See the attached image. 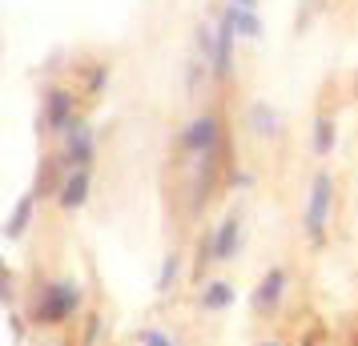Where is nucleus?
Wrapping results in <instances>:
<instances>
[{"instance_id":"nucleus-1","label":"nucleus","mask_w":358,"mask_h":346,"mask_svg":"<svg viewBox=\"0 0 358 346\" xmlns=\"http://www.w3.org/2000/svg\"><path fill=\"white\" fill-rule=\"evenodd\" d=\"M85 306V286L77 278H49L41 282L29 298V322L33 326H45V330H57V326H69Z\"/></svg>"},{"instance_id":"nucleus-2","label":"nucleus","mask_w":358,"mask_h":346,"mask_svg":"<svg viewBox=\"0 0 358 346\" xmlns=\"http://www.w3.org/2000/svg\"><path fill=\"white\" fill-rule=\"evenodd\" d=\"M242 254V214L238 210H229L217 226H213L206 238H201V246H197V262H194V278H201V270L213 262H234Z\"/></svg>"},{"instance_id":"nucleus-3","label":"nucleus","mask_w":358,"mask_h":346,"mask_svg":"<svg viewBox=\"0 0 358 346\" xmlns=\"http://www.w3.org/2000/svg\"><path fill=\"white\" fill-rule=\"evenodd\" d=\"M330 206H334V182H330V173H314V178H310L306 214H302V230H306V242H310L314 250H318V246H326Z\"/></svg>"},{"instance_id":"nucleus-4","label":"nucleus","mask_w":358,"mask_h":346,"mask_svg":"<svg viewBox=\"0 0 358 346\" xmlns=\"http://www.w3.org/2000/svg\"><path fill=\"white\" fill-rule=\"evenodd\" d=\"M222 121L213 113H201L194 121H185V129L178 137V149L185 157H210V153H222Z\"/></svg>"},{"instance_id":"nucleus-5","label":"nucleus","mask_w":358,"mask_h":346,"mask_svg":"<svg viewBox=\"0 0 358 346\" xmlns=\"http://www.w3.org/2000/svg\"><path fill=\"white\" fill-rule=\"evenodd\" d=\"M286 294H290V274H286L282 266H274V270H266L262 282L254 286V294H250V310L258 314V318H274V314L282 310Z\"/></svg>"},{"instance_id":"nucleus-6","label":"nucleus","mask_w":358,"mask_h":346,"mask_svg":"<svg viewBox=\"0 0 358 346\" xmlns=\"http://www.w3.org/2000/svg\"><path fill=\"white\" fill-rule=\"evenodd\" d=\"M93 153H97V133H93V125L81 117V121L61 137V157H57V161L65 165V169H93Z\"/></svg>"},{"instance_id":"nucleus-7","label":"nucleus","mask_w":358,"mask_h":346,"mask_svg":"<svg viewBox=\"0 0 358 346\" xmlns=\"http://www.w3.org/2000/svg\"><path fill=\"white\" fill-rule=\"evenodd\" d=\"M81 121V109H77V97L69 89H49L45 93V109H41V129L65 137L73 125Z\"/></svg>"},{"instance_id":"nucleus-8","label":"nucleus","mask_w":358,"mask_h":346,"mask_svg":"<svg viewBox=\"0 0 358 346\" xmlns=\"http://www.w3.org/2000/svg\"><path fill=\"white\" fill-rule=\"evenodd\" d=\"M234 41H238V24L229 17V8L217 17L213 24V61H210V73L217 81H229V73H234Z\"/></svg>"},{"instance_id":"nucleus-9","label":"nucleus","mask_w":358,"mask_h":346,"mask_svg":"<svg viewBox=\"0 0 358 346\" xmlns=\"http://www.w3.org/2000/svg\"><path fill=\"white\" fill-rule=\"evenodd\" d=\"M61 169H65V165H61ZM89 189H93V169H65L52 198H57V206H61L65 214H77V210H85V201H89Z\"/></svg>"},{"instance_id":"nucleus-10","label":"nucleus","mask_w":358,"mask_h":346,"mask_svg":"<svg viewBox=\"0 0 358 346\" xmlns=\"http://www.w3.org/2000/svg\"><path fill=\"white\" fill-rule=\"evenodd\" d=\"M234 302H238V290H234V282H226V278L206 282V286H201V294H197V306H201V310H210V314L229 310Z\"/></svg>"},{"instance_id":"nucleus-11","label":"nucleus","mask_w":358,"mask_h":346,"mask_svg":"<svg viewBox=\"0 0 358 346\" xmlns=\"http://www.w3.org/2000/svg\"><path fill=\"white\" fill-rule=\"evenodd\" d=\"M33 214H36V194L29 189V194H24V198L13 206L8 222H4V233H8V242H20V238H24V230L33 226Z\"/></svg>"},{"instance_id":"nucleus-12","label":"nucleus","mask_w":358,"mask_h":346,"mask_svg":"<svg viewBox=\"0 0 358 346\" xmlns=\"http://www.w3.org/2000/svg\"><path fill=\"white\" fill-rule=\"evenodd\" d=\"M245 125H250V133H258V137H274L278 133V113L266 105V101H254V105L245 109Z\"/></svg>"},{"instance_id":"nucleus-13","label":"nucleus","mask_w":358,"mask_h":346,"mask_svg":"<svg viewBox=\"0 0 358 346\" xmlns=\"http://www.w3.org/2000/svg\"><path fill=\"white\" fill-rule=\"evenodd\" d=\"M334 141H338V125H334V117H318V121H314V137H310V149H314L318 157H326V153L334 149Z\"/></svg>"},{"instance_id":"nucleus-14","label":"nucleus","mask_w":358,"mask_h":346,"mask_svg":"<svg viewBox=\"0 0 358 346\" xmlns=\"http://www.w3.org/2000/svg\"><path fill=\"white\" fill-rule=\"evenodd\" d=\"M229 17H234V24H238V33L250 36V41H258L262 36V20L254 17V8H229Z\"/></svg>"},{"instance_id":"nucleus-15","label":"nucleus","mask_w":358,"mask_h":346,"mask_svg":"<svg viewBox=\"0 0 358 346\" xmlns=\"http://www.w3.org/2000/svg\"><path fill=\"white\" fill-rule=\"evenodd\" d=\"M178 278H181V258L178 254H169L165 266H162V274H157V294H169V290L178 286Z\"/></svg>"},{"instance_id":"nucleus-16","label":"nucleus","mask_w":358,"mask_h":346,"mask_svg":"<svg viewBox=\"0 0 358 346\" xmlns=\"http://www.w3.org/2000/svg\"><path fill=\"white\" fill-rule=\"evenodd\" d=\"M0 298H4V306H8V310L17 306V274H13L8 266L0 270Z\"/></svg>"},{"instance_id":"nucleus-17","label":"nucleus","mask_w":358,"mask_h":346,"mask_svg":"<svg viewBox=\"0 0 358 346\" xmlns=\"http://www.w3.org/2000/svg\"><path fill=\"white\" fill-rule=\"evenodd\" d=\"M101 334H105V318H101V314H89V318H85V338H81V346L101 343Z\"/></svg>"},{"instance_id":"nucleus-18","label":"nucleus","mask_w":358,"mask_h":346,"mask_svg":"<svg viewBox=\"0 0 358 346\" xmlns=\"http://www.w3.org/2000/svg\"><path fill=\"white\" fill-rule=\"evenodd\" d=\"M141 346H178V343H173L165 330H145V334H141Z\"/></svg>"},{"instance_id":"nucleus-19","label":"nucleus","mask_w":358,"mask_h":346,"mask_svg":"<svg viewBox=\"0 0 358 346\" xmlns=\"http://www.w3.org/2000/svg\"><path fill=\"white\" fill-rule=\"evenodd\" d=\"M201 81H206V61H194L189 73H185V85H189V89H201Z\"/></svg>"},{"instance_id":"nucleus-20","label":"nucleus","mask_w":358,"mask_h":346,"mask_svg":"<svg viewBox=\"0 0 358 346\" xmlns=\"http://www.w3.org/2000/svg\"><path fill=\"white\" fill-rule=\"evenodd\" d=\"M8 326H13V343H24V318L17 310H8Z\"/></svg>"},{"instance_id":"nucleus-21","label":"nucleus","mask_w":358,"mask_h":346,"mask_svg":"<svg viewBox=\"0 0 358 346\" xmlns=\"http://www.w3.org/2000/svg\"><path fill=\"white\" fill-rule=\"evenodd\" d=\"M302 346H326V343L318 338V334H306V338H302Z\"/></svg>"},{"instance_id":"nucleus-22","label":"nucleus","mask_w":358,"mask_h":346,"mask_svg":"<svg viewBox=\"0 0 358 346\" xmlns=\"http://www.w3.org/2000/svg\"><path fill=\"white\" fill-rule=\"evenodd\" d=\"M234 8H254V0H229Z\"/></svg>"},{"instance_id":"nucleus-23","label":"nucleus","mask_w":358,"mask_h":346,"mask_svg":"<svg viewBox=\"0 0 358 346\" xmlns=\"http://www.w3.org/2000/svg\"><path fill=\"white\" fill-rule=\"evenodd\" d=\"M258 346H286V343H278V338H262Z\"/></svg>"},{"instance_id":"nucleus-24","label":"nucleus","mask_w":358,"mask_h":346,"mask_svg":"<svg viewBox=\"0 0 358 346\" xmlns=\"http://www.w3.org/2000/svg\"><path fill=\"white\" fill-rule=\"evenodd\" d=\"M36 346H61V343H36Z\"/></svg>"}]
</instances>
